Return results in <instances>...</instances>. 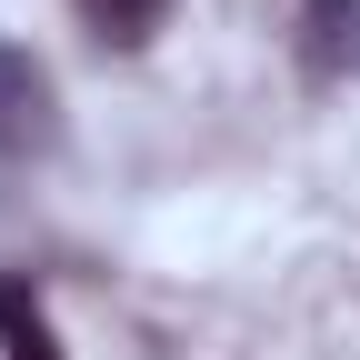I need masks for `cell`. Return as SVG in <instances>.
I'll return each instance as SVG.
<instances>
[{
  "instance_id": "obj_1",
  "label": "cell",
  "mask_w": 360,
  "mask_h": 360,
  "mask_svg": "<svg viewBox=\"0 0 360 360\" xmlns=\"http://www.w3.org/2000/svg\"><path fill=\"white\" fill-rule=\"evenodd\" d=\"M60 141V90L20 40H0V160H40Z\"/></svg>"
},
{
  "instance_id": "obj_2",
  "label": "cell",
  "mask_w": 360,
  "mask_h": 360,
  "mask_svg": "<svg viewBox=\"0 0 360 360\" xmlns=\"http://www.w3.org/2000/svg\"><path fill=\"white\" fill-rule=\"evenodd\" d=\"M290 51H300V70L321 80V90L360 80V0H300V20H290Z\"/></svg>"
},
{
  "instance_id": "obj_3",
  "label": "cell",
  "mask_w": 360,
  "mask_h": 360,
  "mask_svg": "<svg viewBox=\"0 0 360 360\" xmlns=\"http://www.w3.org/2000/svg\"><path fill=\"white\" fill-rule=\"evenodd\" d=\"M0 350L11 360H70L60 330H51V310L30 300V281H0Z\"/></svg>"
},
{
  "instance_id": "obj_4",
  "label": "cell",
  "mask_w": 360,
  "mask_h": 360,
  "mask_svg": "<svg viewBox=\"0 0 360 360\" xmlns=\"http://www.w3.org/2000/svg\"><path fill=\"white\" fill-rule=\"evenodd\" d=\"M80 20H90L101 51H150L160 20H170V0H80Z\"/></svg>"
}]
</instances>
